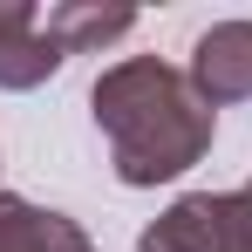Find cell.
I'll use <instances>...</instances> for the list:
<instances>
[{"mask_svg": "<svg viewBox=\"0 0 252 252\" xmlns=\"http://www.w3.org/2000/svg\"><path fill=\"white\" fill-rule=\"evenodd\" d=\"M89 116L109 143V170L129 191H157L191 164H205L218 109L191 89L184 68H170L157 55H123L89 82Z\"/></svg>", "mask_w": 252, "mask_h": 252, "instance_id": "1", "label": "cell"}, {"mask_svg": "<svg viewBox=\"0 0 252 252\" xmlns=\"http://www.w3.org/2000/svg\"><path fill=\"white\" fill-rule=\"evenodd\" d=\"M136 252H252V198L184 191L136 232Z\"/></svg>", "mask_w": 252, "mask_h": 252, "instance_id": "2", "label": "cell"}, {"mask_svg": "<svg viewBox=\"0 0 252 252\" xmlns=\"http://www.w3.org/2000/svg\"><path fill=\"white\" fill-rule=\"evenodd\" d=\"M184 75H191V89L205 95L211 109L252 102V21H211L205 34L191 41Z\"/></svg>", "mask_w": 252, "mask_h": 252, "instance_id": "3", "label": "cell"}, {"mask_svg": "<svg viewBox=\"0 0 252 252\" xmlns=\"http://www.w3.org/2000/svg\"><path fill=\"white\" fill-rule=\"evenodd\" d=\"M62 62H68V55L48 41L41 7H34V0H0V89L28 95V89L55 82Z\"/></svg>", "mask_w": 252, "mask_h": 252, "instance_id": "4", "label": "cell"}, {"mask_svg": "<svg viewBox=\"0 0 252 252\" xmlns=\"http://www.w3.org/2000/svg\"><path fill=\"white\" fill-rule=\"evenodd\" d=\"M0 252H95L82 218L55 205H34L21 191H0Z\"/></svg>", "mask_w": 252, "mask_h": 252, "instance_id": "5", "label": "cell"}, {"mask_svg": "<svg viewBox=\"0 0 252 252\" xmlns=\"http://www.w3.org/2000/svg\"><path fill=\"white\" fill-rule=\"evenodd\" d=\"M48 41L62 48V55H89V48H109L123 41L129 28H136V14L129 7H102V0H55L41 14Z\"/></svg>", "mask_w": 252, "mask_h": 252, "instance_id": "6", "label": "cell"}, {"mask_svg": "<svg viewBox=\"0 0 252 252\" xmlns=\"http://www.w3.org/2000/svg\"><path fill=\"white\" fill-rule=\"evenodd\" d=\"M246 198H252V184H246Z\"/></svg>", "mask_w": 252, "mask_h": 252, "instance_id": "7", "label": "cell"}]
</instances>
